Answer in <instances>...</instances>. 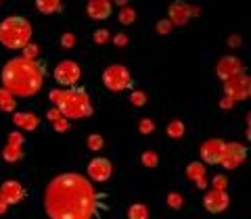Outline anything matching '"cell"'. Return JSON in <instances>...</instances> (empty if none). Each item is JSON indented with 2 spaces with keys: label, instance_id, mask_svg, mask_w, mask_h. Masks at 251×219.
Returning a JSON list of instances; mask_svg holds the SVG:
<instances>
[{
  "label": "cell",
  "instance_id": "obj_4",
  "mask_svg": "<svg viewBox=\"0 0 251 219\" xmlns=\"http://www.w3.org/2000/svg\"><path fill=\"white\" fill-rule=\"evenodd\" d=\"M31 40V23L25 17H6L0 21V44L6 48H25Z\"/></svg>",
  "mask_w": 251,
  "mask_h": 219
},
{
  "label": "cell",
  "instance_id": "obj_38",
  "mask_svg": "<svg viewBox=\"0 0 251 219\" xmlns=\"http://www.w3.org/2000/svg\"><path fill=\"white\" fill-rule=\"evenodd\" d=\"M6 209H9V205H6L4 198L0 197V215H4V213H6Z\"/></svg>",
  "mask_w": 251,
  "mask_h": 219
},
{
  "label": "cell",
  "instance_id": "obj_37",
  "mask_svg": "<svg viewBox=\"0 0 251 219\" xmlns=\"http://www.w3.org/2000/svg\"><path fill=\"white\" fill-rule=\"evenodd\" d=\"M232 105H234V103H232V100H230L228 96H224L222 100H220V107H222V109H230Z\"/></svg>",
  "mask_w": 251,
  "mask_h": 219
},
{
  "label": "cell",
  "instance_id": "obj_23",
  "mask_svg": "<svg viewBox=\"0 0 251 219\" xmlns=\"http://www.w3.org/2000/svg\"><path fill=\"white\" fill-rule=\"evenodd\" d=\"M117 19H120L122 25H130V23H134L136 13H134V9L126 6V9H122V11H120V15H117Z\"/></svg>",
  "mask_w": 251,
  "mask_h": 219
},
{
  "label": "cell",
  "instance_id": "obj_28",
  "mask_svg": "<svg viewBox=\"0 0 251 219\" xmlns=\"http://www.w3.org/2000/svg\"><path fill=\"white\" fill-rule=\"evenodd\" d=\"M130 103L134 107H145L147 105V94L145 92H132L130 94Z\"/></svg>",
  "mask_w": 251,
  "mask_h": 219
},
{
  "label": "cell",
  "instance_id": "obj_14",
  "mask_svg": "<svg viewBox=\"0 0 251 219\" xmlns=\"http://www.w3.org/2000/svg\"><path fill=\"white\" fill-rule=\"evenodd\" d=\"M243 71H245V69H243V63H241L237 57H224V59H220L218 67H216V73H218V77H220L222 82L230 80V77L239 75V73H243Z\"/></svg>",
  "mask_w": 251,
  "mask_h": 219
},
{
  "label": "cell",
  "instance_id": "obj_30",
  "mask_svg": "<svg viewBox=\"0 0 251 219\" xmlns=\"http://www.w3.org/2000/svg\"><path fill=\"white\" fill-rule=\"evenodd\" d=\"M226 184H228L226 175H216L211 179V188H214V190H226Z\"/></svg>",
  "mask_w": 251,
  "mask_h": 219
},
{
  "label": "cell",
  "instance_id": "obj_6",
  "mask_svg": "<svg viewBox=\"0 0 251 219\" xmlns=\"http://www.w3.org/2000/svg\"><path fill=\"white\" fill-rule=\"evenodd\" d=\"M80 77H82L80 63H75L72 59L61 61L57 65V69H54V80H57V84L63 86V88H75V84L80 82Z\"/></svg>",
  "mask_w": 251,
  "mask_h": 219
},
{
  "label": "cell",
  "instance_id": "obj_8",
  "mask_svg": "<svg viewBox=\"0 0 251 219\" xmlns=\"http://www.w3.org/2000/svg\"><path fill=\"white\" fill-rule=\"evenodd\" d=\"M245 159H247V146H243L239 142H226L220 165L224 169H237L239 165H243Z\"/></svg>",
  "mask_w": 251,
  "mask_h": 219
},
{
  "label": "cell",
  "instance_id": "obj_21",
  "mask_svg": "<svg viewBox=\"0 0 251 219\" xmlns=\"http://www.w3.org/2000/svg\"><path fill=\"white\" fill-rule=\"evenodd\" d=\"M128 219H149V209L143 202H136L128 209Z\"/></svg>",
  "mask_w": 251,
  "mask_h": 219
},
{
  "label": "cell",
  "instance_id": "obj_29",
  "mask_svg": "<svg viewBox=\"0 0 251 219\" xmlns=\"http://www.w3.org/2000/svg\"><path fill=\"white\" fill-rule=\"evenodd\" d=\"M172 23L168 19H161V21H157V34H161V36H168L170 31H172Z\"/></svg>",
  "mask_w": 251,
  "mask_h": 219
},
{
  "label": "cell",
  "instance_id": "obj_5",
  "mask_svg": "<svg viewBox=\"0 0 251 219\" xmlns=\"http://www.w3.org/2000/svg\"><path fill=\"white\" fill-rule=\"evenodd\" d=\"M103 84L109 90L122 92V90L132 88V75L124 65H111L103 71Z\"/></svg>",
  "mask_w": 251,
  "mask_h": 219
},
{
  "label": "cell",
  "instance_id": "obj_24",
  "mask_svg": "<svg viewBox=\"0 0 251 219\" xmlns=\"http://www.w3.org/2000/svg\"><path fill=\"white\" fill-rule=\"evenodd\" d=\"M168 136L170 138H182L184 136V123L182 121H172L168 125Z\"/></svg>",
  "mask_w": 251,
  "mask_h": 219
},
{
  "label": "cell",
  "instance_id": "obj_9",
  "mask_svg": "<svg viewBox=\"0 0 251 219\" xmlns=\"http://www.w3.org/2000/svg\"><path fill=\"white\" fill-rule=\"evenodd\" d=\"M203 205H205V209L209 211V213H222V211H226L230 207V197L226 190H207L205 197H203Z\"/></svg>",
  "mask_w": 251,
  "mask_h": 219
},
{
  "label": "cell",
  "instance_id": "obj_36",
  "mask_svg": "<svg viewBox=\"0 0 251 219\" xmlns=\"http://www.w3.org/2000/svg\"><path fill=\"white\" fill-rule=\"evenodd\" d=\"M113 44L115 46H126V44H128V36H126V34H117L113 38Z\"/></svg>",
  "mask_w": 251,
  "mask_h": 219
},
{
  "label": "cell",
  "instance_id": "obj_22",
  "mask_svg": "<svg viewBox=\"0 0 251 219\" xmlns=\"http://www.w3.org/2000/svg\"><path fill=\"white\" fill-rule=\"evenodd\" d=\"M140 163H143L145 167H157L159 165V154L153 153V151H147L140 154Z\"/></svg>",
  "mask_w": 251,
  "mask_h": 219
},
{
  "label": "cell",
  "instance_id": "obj_32",
  "mask_svg": "<svg viewBox=\"0 0 251 219\" xmlns=\"http://www.w3.org/2000/svg\"><path fill=\"white\" fill-rule=\"evenodd\" d=\"M138 128H140V131H143V134H151V131L155 130V123L151 121V119H140V123H138Z\"/></svg>",
  "mask_w": 251,
  "mask_h": 219
},
{
  "label": "cell",
  "instance_id": "obj_31",
  "mask_svg": "<svg viewBox=\"0 0 251 219\" xmlns=\"http://www.w3.org/2000/svg\"><path fill=\"white\" fill-rule=\"evenodd\" d=\"M61 46L63 48H74L75 46V36L74 34H63L61 36Z\"/></svg>",
  "mask_w": 251,
  "mask_h": 219
},
{
  "label": "cell",
  "instance_id": "obj_10",
  "mask_svg": "<svg viewBox=\"0 0 251 219\" xmlns=\"http://www.w3.org/2000/svg\"><path fill=\"white\" fill-rule=\"evenodd\" d=\"M113 175V165L111 161L105 159V156H99V159H92L88 163V177L92 179V182H109V177Z\"/></svg>",
  "mask_w": 251,
  "mask_h": 219
},
{
  "label": "cell",
  "instance_id": "obj_15",
  "mask_svg": "<svg viewBox=\"0 0 251 219\" xmlns=\"http://www.w3.org/2000/svg\"><path fill=\"white\" fill-rule=\"evenodd\" d=\"M0 197L4 198L6 205H17V202L25 198V188L19 182H15V179H6V182L0 186Z\"/></svg>",
  "mask_w": 251,
  "mask_h": 219
},
{
  "label": "cell",
  "instance_id": "obj_1",
  "mask_svg": "<svg viewBox=\"0 0 251 219\" xmlns=\"http://www.w3.org/2000/svg\"><path fill=\"white\" fill-rule=\"evenodd\" d=\"M99 198L90 179L80 174H61L46 188L44 209L50 219H92Z\"/></svg>",
  "mask_w": 251,
  "mask_h": 219
},
{
  "label": "cell",
  "instance_id": "obj_35",
  "mask_svg": "<svg viewBox=\"0 0 251 219\" xmlns=\"http://www.w3.org/2000/svg\"><path fill=\"white\" fill-rule=\"evenodd\" d=\"M46 117H49V121H50V123H57L59 119H63V115L57 111V109H50L49 115H46Z\"/></svg>",
  "mask_w": 251,
  "mask_h": 219
},
{
  "label": "cell",
  "instance_id": "obj_7",
  "mask_svg": "<svg viewBox=\"0 0 251 219\" xmlns=\"http://www.w3.org/2000/svg\"><path fill=\"white\" fill-rule=\"evenodd\" d=\"M249 94H251V82H249L245 71L224 82V96H228L232 103H237V100H247Z\"/></svg>",
  "mask_w": 251,
  "mask_h": 219
},
{
  "label": "cell",
  "instance_id": "obj_16",
  "mask_svg": "<svg viewBox=\"0 0 251 219\" xmlns=\"http://www.w3.org/2000/svg\"><path fill=\"white\" fill-rule=\"evenodd\" d=\"M86 11H88V17H90V19L103 21V19L111 17L113 4L109 2V0H90L88 6H86Z\"/></svg>",
  "mask_w": 251,
  "mask_h": 219
},
{
  "label": "cell",
  "instance_id": "obj_13",
  "mask_svg": "<svg viewBox=\"0 0 251 219\" xmlns=\"http://www.w3.org/2000/svg\"><path fill=\"white\" fill-rule=\"evenodd\" d=\"M2 156L6 163H17L23 156V138L19 131H11L9 140H6V146L2 148Z\"/></svg>",
  "mask_w": 251,
  "mask_h": 219
},
{
  "label": "cell",
  "instance_id": "obj_27",
  "mask_svg": "<svg viewBox=\"0 0 251 219\" xmlns=\"http://www.w3.org/2000/svg\"><path fill=\"white\" fill-rule=\"evenodd\" d=\"M168 207L170 209H182V197L178 192H170L168 194Z\"/></svg>",
  "mask_w": 251,
  "mask_h": 219
},
{
  "label": "cell",
  "instance_id": "obj_25",
  "mask_svg": "<svg viewBox=\"0 0 251 219\" xmlns=\"http://www.w3.org/2000/svg\"><path fill=\"white\" fill-rule=\"evenodd\" d=\"M38 52H40V48H38L36 44H27L25 48H23L21 59H25V61H38Z\"/></svg>",
  "mask_w": 251,
  "mask_h": 219
},
{
  "label": "cell",
  "instance_id": "obj_19",
  "mask_svg": "<svg viewBox=\"0 0 251 219\" xmlns=\"http://www.w3.org/2000/svg\"><path fill=\"white\" fill-rule=\"evenodd\" d=\"M36 6H38V11L44 13V15H52V13L63 11V2H61V0H38Z\"/></svg>",
  "mask_w": 251,
  "mask_h": 219
},
{
  "label": "cell",
  "instance_id": "obj_17",
  "mask_svg": "<svg viewBox=\"0 0 251 219\" xmlns=\"http://www.w3.org/2000/svg\"><path fill=\"white\" fill-rule=\"evenodd\" d=\"M13 123L23 131H34V130H38V125H40V117L31 111H21V113L13 115Z\"/></svg>",
  "mask_w": 251,
  "mask_h": 219
},
{
  "label": "cell",
  "instance_id": "obj_34",
  "mask_svg": "<svg viewBox=\"0 0 251 219\" xmlns=\"http://www.w3.org/2000/svg\"><path fill=\"white\" fill-rule=\"evenodd\" d=\"M52 125H54V130H57V131H61V134L69 130V121L65 119V117H63V119H59L57 123H52Z\"/></svg>",
  "mask_w": 251,
  "mask_h": 219
},
{
  "label": "cell",
  "instance_id": "obj_39",
  "mask_svg": "<svg viewBox=\"0 0 251 219\" xmlns=\"http://www.w3.org/2000/svg\"><path fill=\"white\" fill-rule=\"evenodd\" d=\"M230 44H232V46H237V44H239V38H237V36L230 38Z\"/></svg>",
  "mask_w": 251,
  "mask_h": 219
},
{
  "label": "cell",
  "instance_id": "obj_20",
  "mask_svg": "<svg viewBox=\"0 0 251 219\" xmlns=\"http://www.w3.org/2000/svg\"><path fill=\"white\" fill-rule=\"evenodd\" d=\"M15 107H17V100H15V96L11 92H6L4 88H0V111L13 113Z\"/></svg>",
  "mask_w": 251,
  "mask_h": 219
},
{
  "label": "cell",
  "instance_id": "obj_18",
  "mask_svg": "<svg viewBox=\"0 0 251 219\" xmlns=\"http://www.w3.org/2000/svg\"><path fill=\"white\" fill-rule=\"evenodd\" d=\"M186 177L193 179L195 184H197V188H201V190H205L207 188V179H205V165L199 161H193L186 165Z\"/></svg>",
  "mask_w": 251,
  "mask_h": 219
},
{
  "label": "cell",
  "instance_id": "obj_11",
  "mask_svg": "<svg viewBox=\"0 0 251 219\" xmlns=\"http://www.w3.org/2000/svg\"><path fill=\"white\" fill-rule=\"evenodd\" d=\"M224 146L226 142L220 138H211L207 142H203L201 146V159L203 163H209V165H220L222 161V154H224Z\"/></svg>",
  "mask_w": 251,
  "mask_h": 219
},
{
  "label": "cell",
  "instance_id": "obj_2",
  "mask_svg": "<svg viewBox=\"0 0 251 219\" xmlns=\"http://www.w3.org/2000/svg\"><path fill=\"white\" fill-rule=\"evenodd\" d=\"M46 82V65L40 61L11 59L2 69V88L15 98H31L42 90Z\"/></svg>",
  "mask_w": 251,
  "mask_h": 219
},
{
  "label": "cell",
  "instance_id": "obj_3",
  "mask_svg": "<svg viewBox=\"0 0 251 219\" xmlns=\"http://www.w3.org/2000/svg\"><path fill=\"white\" fill-rule=\"evenodd\" d=\"M54 109L65 117V119H84L92 115L90 96L84 88H65V90H52L49 94Z\"/></svg>",
  "mask_w": 251,
  "mask_h": 219
},
{
  "label": "cell",
  "instance_id": "obj_26",
  "mask_svg": "<svg viewBox=\"0 0 251 219\" xmlns=\"http://www.w3.org/2000/svg\"><path fill=\"white\" fill-rule=\"evenodd\" d=\"M103 144H105L103 136H99V134L88 136V148H90V151H100V148H103Z\"/></svg>",
  "mask_w": 251,
  "mask_h": 219
},
{
  "label": "cell",
  "instance_id": "obj_12",
  "mask_svg": "<svg viewBox=\"0 0 251 219\" xmlns=\"http://www.w3.org/2000/svg\"><path fill=\"white\" fill-rule=\"evenodd\" d=\"M170 17H168V21L172 23V25H184V23L191 19V17H195V15H199V9H193V6H188V4H184V2H172L170 4Z\"/></svg>",
  "mask_w": 251,
  "mask_h": 219
},
{
  "label": "cell",
  "instance_id": "obj_33",
  "mask_svg": "<svg viewBox=\"0 0 251 219\" xmlns=\"http://www.w3.org/2000/svg\"><path fill=\"white\" fill-rule=\"evenodd\" d=\"M94 42L97 44L109 42V29H97V34H94Z\"/></svg>",
  "mask_w": 251,
  "mask_h": 219
}]
</instances>
